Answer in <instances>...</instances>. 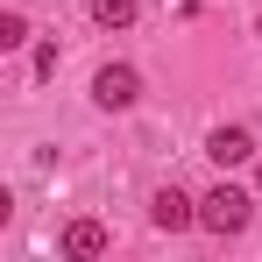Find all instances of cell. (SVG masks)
Segmentation results:
<instances>
[{
    "instance_id": "cell-9",
    "label": "cell",
    "mask_w": 262,
    "mask_h": 262,
    "mask_svg": "<svg viewBox=\"0 0 262 262\" xmlns=\"http://www.w3.org/2000/svg\"><path fill=\"white\" fill-rule=\"evenodd\" d=\"M255 191H262V163H255Z\"/></svg>"
},
{
    "instance_id": "cell-6",
    "label": "cell",
    "mask_w": 262,
    "mask_h": 262,
    "mask_svg": "<svg viewBox=\"0 0 262 262\" xmlns=\"http://www.w3.org/2000/svg\"><path fill=\"white\" fill-rule=\"evenodd\" d=\"M92 21L99 29H135V0H92Z\"/></svg>"
},
{
    "instance_id": "cell-5",
    "label": "cell",
    "mask_w": 262,
    "mask_h": 262,
    "mask_svg": "<svg viewBox=\"0 0 262 262\" xmlns=\"http://www.w3.org/2000/svg\"><path fill=\"white\" fill-rule=\"evenodd\" d=\"M106 241H114V234H106L99 220H71V227H64V255H71V262H92V255H106Z\"/></svg>"
},
{
    "instance_id": "cell-7",
    "label": "cell",
    "mask_w": 262,
    "mask_h": 262,
    "mask_svg": "<svg viewBox=\"0 0 262 262\" xmlns=\"http://www.w3.org/2000/svg\"><path fill=\"white\" fill-rule=\"evenodd\" d=\"M21 43H29V14L7 7V14H0V50H21Z\"/></svg>"
},
{
    "instance_id": "cell-2",
    "label": "cell",
    "mask_w": 262,
    "mask_h": 262,
    "mask_svg": "<svg viewBox=\"0 0 262 262\" xmlns=\"http://www.w3.org/2000/svg\"><path fill=\"white\" fill-rule=\"evenodd\" d=\"M92 99H99L106 114H128L135 99H142V71H135V64H99V78H92Z\"/></svg>"
},
{
    "instance_id": "cell-8",
    "label": "cell",
    "mask_w": 262,
    "mask_h": 262,
    "mask_svg": "<svg viewBox=\"0 0 262 262\" xmlns=\"http://www.w3.org/2000/svg\"><path fill=\"white\" fill-rule=\"evenodd\" d=\"M36 78H57V43H36Z\"/></svg>"
},
{
    "instance_id": "cell-4",
    "label": "cell",
    "mask_w": 262,
    "mask_h": 262,
    "mask_svg": "<svg viewBox=\"0 0 262 262\" xmlns=\"http://www.w3.org/2000/svg\"><path fill=\"white\" fill-rule=\"evenodd\" d=\"M206 156H213L220 170H234V163H255V135H248V128H213V135H206Z\"/></svg>"
},
{
    "instance_id": "cell-1",
    "label": "cell",
    "mask_w": 262,
    "mask_h": 262,
    "mask_svg": "<svg viewBox=\"0 0 262 262\" xmlns=\"http://www.w3.org/2000/svg\"><path fill=\"white\" fill-rule=\"evenodd\" d=\"M248 220H255V191H241V184H213V191L199 199V227L220 234V241H234Z\"/></svg>"
},
{
    "instance_id": "cell-3",
    "label": "cell",
    "mask_w": 262,
    "mask_h": 262,
    "mask_svg": "<svg viewBox=\"0 0 262 262\" xmlns=\"http://www.w3.org/2000/svg\"><path fill=\"white\" fill-rule=\"evenodd\" d=\"M149 220H156L163 234H184V227H199V199H184L177 184H163V191L149 199Z\"/></svg>"
}]
</instances>
